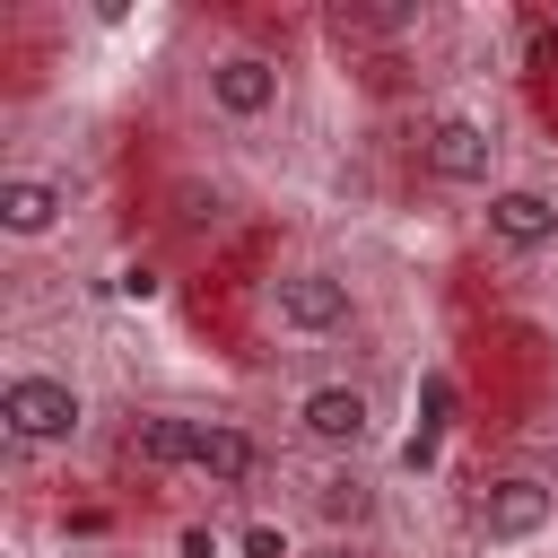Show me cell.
<instances>
[{
	"label": "cell",
	"mask_w": 558,
	"mask_h": 558,
	"mask_svg": "<svg viewBox=\"0 0 558 558\" xmlns=\"http://www.w3.org/2000/svg\"><path fill=\"white\" fill-rule=\"evenodd\" d=\"M314 514L331 523V541H349V532H366V523L384 514V497H375V480H366L357 462H323V480H314Z\"/></svg>",
	"instance_id": "30bf717a"
},
{
	"label": "cell",
	"mask_w": 558,
	"mask_h": 558,
	"mask_svg": "<svg viewBox=\"0 0 558 558\" xmlns=\"http://www.w3.org/2000/svg\"><path fill=\"white\" fill-rule=\"evenodd\" d=\"M174 218H183V227H218V218H227V183L183 174V183H174Z\"/></svg>",
	"instance_id": "4fadbf2b"
},
{
	"label": "cell",
	"mask_w": 558,
	"mask_h": 558,
	"mask_svg": "<svg viewBox=\"0 0 558 558\" xmlns=\"http://www.w3.org/2000/svg\"><path fill=\"white\" fill-rule=\"evenodd\" d=\"M113 296H122V305H157V270H148V262H131V270L113 279Z\"/></svg>",
	"instance_id": "2e32d148"
},
{
	"label": "cell",
	"mask_w": 558,
	"mask_h": 558,
	"mask_svg": "<svg viewBox=\"0 0 558 558\" xmlns=\"http://www.w3.org/2000/svg\"><path fill=\"white\" fill-rule=\"evenodd\" d=\"M192 480H209V488L262 480V436H253L244 418H201V410H192Z\"/></svg>",
	"instance_id": "9c48e42d"
},
{
	"label": "cell",
	"mask_w": 558,
	"mask_h": 558,
	"mask_svg": "<svg viewBox=\"0 0 558 558\" xmlns=\"http://www.w3.org/2000/svg\"><path fill=\"white\" fill-rule=\"evenodd\" d=\"M131 462L192 480V410H140V418H131Z\"/></svg>",
	"instance_id": "8fae6325"
},
{
	"label": "cell",
	"mask_w": 558,
	"mask_h": 558,
	"mask_svg": "<svg viewBox=\"0 0 558 558\" xmlns=\"http://www.w3.org/2000/svg\"><path fill=\"white\" fill-rule=\"evenodd\" d=\"M558 532V480L541 471H497L471 488V541L480 549H532Z\"/></svg>",
	"instance_id": "8992f818"
},
{
	"label": "cell",
	"mask_w": 558,
	"mask_h": 558,
	"mask_svg": "<svg viewBox=\"0 0 558 558\" xmlns=\"http://www.w3.org/2000/svg\"><path fill=\"white\" fill-rule=\"evenodd\" d=\"M70 209H78V183L61 174V166H9L0 174V244H52L61 227H70Z\"/></svg>",
	"instance_id": "52a82bcc"
},
{
	"label": "cell",
	"mask_w": 558,
	"mask_h": 558,
	"mask_svg": "<svg viewBox=\"0 0 558 558\" xmlns=\"http://www.w3.org/2000/svg\"><path fill=\"white\" fill-rule=\"evenodd\" d=\"M497 157H506V140H497V122H488L480 105H436L427 131H418V174H427L436 192H471V201H488V192L506 183Z\"/></svg>",
	"instance_id": "5b68a950"
},
{
	"label": "cell",
	"mask_w": 558,
	"mask_h": 558,
	"mask_svg": "<svg viewBox=\"0 0 558 558\" xmlns=\"http://www.w3.org/2000/svg\"><path fill=\"white\" fill-rule=\"evenodd\" d=\"M192 87H201V105H209L218 122H235V131H262V122L288 113V70H279V52H262V44H209L201 70H192Z\"/></svg>",
	"instance_id": "277c9868"
},
{
	"label": "cell",
	"mask_w": 558,
	"mask_h": 558,
	"mask_svg": "<svg viewBox=\"0 0 558 558\" xmlns=\"http://www.w3.org/2000/svg\"><path fill=\"white\" fill-rule=\"evenodd\" d=\"M445 427H453V384H445V375H427V445H436ZM427 445H418V453H427ZM418 453H410V462H418Z\"/></svg>",
	"instance_id": "9a60e30c"
},
{
	"label": "cell",
	"mask_w": 558,
	"mask_h": 558,
	"mask_svg": "<svg viewBox=\"0 0 558 558\" xmlns=\"http://www.w3.org/2000/svg\"><path fill=\"white\" fill-rule=\"evenodd\" d=\"M480 235H488V253H506V262L549 253V244H558V192H541V183H497V192L480 201Z\"/></svg>",
	"instance_id": "ba28073f"
},
{
	"label": "cell",
	"mask_w": 558,
	"mask_h": 558,
	"mask_svg": "<svg viewBox=\"0 0 558 558\" xmlns=\"http://www.w3.org/2000/svg\"><path fill=\"white\" fill-rule=\"evenodd\" d=\"M235 558H305V549H296V532L279 514H244L235 523Z\"/></svg>",
	"instance_id": "7c38bea8"
},
{
	"label": "cell",
	"mask_w": 558,
	"mask_h": 558,
	"mask_svg": "<svg viewBox=\"0 0 558 558\" xmlns=\"http://www.w3.org/2000/svg\"><path fill=\"white\" fill-rule=\"evenodd\" d=\"M174 558H235V532H218V523H174Z\"/></svg>",
	"instance_id": "5bb4252c"
},
{
	"label": "cell",
	"mask_w": 558,
	"mask_h": 558,
	"mask_svg": "<svg viewBox=\"0 0 558 558\" xmlns=\"http://www.w3.org/2000/svg\"><path fill=\"white\" fill-rule=\"evenodd\" d=\"M288 436L314 453V462H357L375 436H384V401L357 384V375H314L288 392Z\"/></svg>",
	"instance_id": "6da1fadb"
},
{
	"label": "cell",
	"mask_w": 558,
	"mask_h": 558,
	"mask_svg": "<svg viewBox=\"0 0 558 558\" xmlns=\"http://www.w3.org/2000/svg\"><path fill=\"white\" fill-rule=\"evenodd\" d=\"M0 436L17 453H70L87 436V392L61 366H9L0 375Z\"/></svg>",
	"instance_id": "3957f363"
},
{
	"label": "cell",
	"mask_w": 558,
	"mask_h": 558,
	"mask_svg": "<svg viewBox=\"0 0 558 558\" xmlns=\"http://www.w3.org/2000/svg\"><path fill=\"white\" fill-rule=\"evenodd\" d=\"M305 558H357V549H349V541H323V549H305Z\"/></svg>",
	"instance_id": "e0dca14e"
},
{
	"label": "cell",
	"mask_w": 558,
	"mask_h": 558,
	"mask_svg": "<svg viewBox=\"0 0 558 558\" xmlns=\"http://www.w3.org/2000/svg\"><path fill=\"white\" fill-rule=\"evenodd\" d=\"M262 314L288 340H349L366 305H357V279L340 262H279L270 288H262Z\"/></svg>",
	"instance_id": "7a4b0ae2"
}]
</instances>
